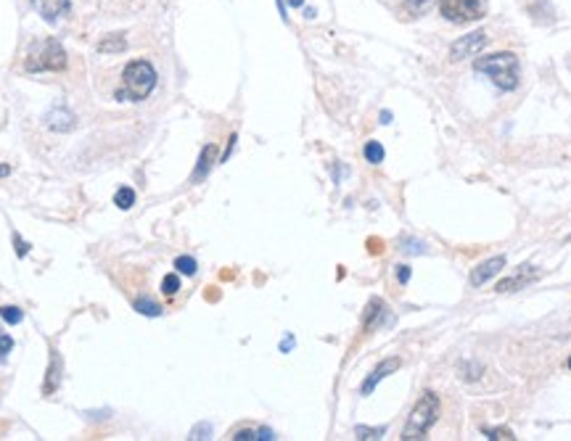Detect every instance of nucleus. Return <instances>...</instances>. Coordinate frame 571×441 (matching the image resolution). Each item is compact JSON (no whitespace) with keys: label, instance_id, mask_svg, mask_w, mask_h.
Returning a JSON list of instances; mask_svg holds the SVG:
<instances>
[{"label":"nucleus","instance_id":"1","mask_svg":"<svg viewBox=\"0 0 571 441\" xmlns=\"http://www.w3.org/2000/svg\"><path fill=\"white\" fill-rule=\"evenodd\" d=\"M473 69L482 71V74H486V77L497 85V90H502V93H511V90L519 87L521 67H519L516 53L502 51V53H492V56H482V58L473 61Z\"/></svg>","mask_w":571,"mask_h":441},{"label":"nucleus","instance_id":"2","mask_svg":"<svg viewBox=\"0 0 571 441\" xmlns=\"http://www.w3.org/2000/svg\"><path fill=\"white\" fill-rule=\"evenodd\" d=\"M156 87V69L143 61V58H135L124 67V74H122V87L117 90V98L120 101H146Z\"/></svg>","mask_w":571,"mask_h":441},{"label":"nucleus","instance_id":"3","mask_svg":"<svg viewBox=\"0 0 571 441\" xmlns=\"http://www.w3.org/2000/svg\"><path fill=\"white\" fill-rule=\"evenodd\" d=\"M439 409H442V402L439 396L426 391L421 399L416 402V407L410 412L407 423L402 428V439L405 441H418V439H426V433L432 431V425L439 420Z\"/></svg>","mask_w":571,"mask_h":441},{"label":"nucleus","instance_id":"4","mask_svg":"<svg viewBox=\"0 0 571 441\" xmlns=\"http://www.w3.org/2000/svg\"><path fill=\"white\" fill-rule=\"evenodd\" d=\"M64 67H67V51L56 37H48L40 45H35L27 56V61H24V69L30 74H35V71L37 74L40 71H61Z\"/></svg>","mask_w":571,"mask_h":441},{"label":"nucleus","instance_id":"5","mask_svg":"<svg viewBox=\"0 0 571 441\" xmlns=\"http://www.w3.org/2000/svg\"><path fill=\"white\" fill-rule=\"evenodd\" d=\"M439 8H442V16L455 24L479 21L484 16V0H442Z\"/></svg>","mask_w":571,"mask_h":441},{"label":"nucleus","instance_id":"6","mask_svg":"<svg viewBox=\"0 0 571 441\" xmlns=\"http://www.w3.org/2000/svg\"><path fill=\"white\" fill-rule=\"evenodd\" d=\"M484 45H486L484 30H476V32H471V34H463V37H458V40L452 43L450 58L452 61H463L468 56H479V53L484 51Z\"/></svg>","mask_w":571,"mask_h":441},{"label":"nucleus","instance_id":"7","mask_svg":"<svg viewBox=\"0 0 571 441\" xmlns=\"http://www.w3.org/2000/svg\"><path fill=\"white\" fill-rule=\"evenodd\" d=\"M32 5H35L37 14L43 16V21H48V24H56L58 19L69 16L71 11L69 0H32Z\"/></svg>","mask_w":571,"mask_h":441},{"label":"nucleus","instance_id":"8","mask_svg":"<svg viewBox=\"0 0 571 441\" xmlns=\"http://www.w3.org/2000/svg\"><path fill=\"white\" fill-rule=\"evenodd\" d=\"M502 267H505V256H495V259H486V262H482L476 270L471 272V286H473V289L484 286L486 280H492V278H495Z\"/></svg>","mask_w":571,"mask_h":441},{"label":"nucleus","instance_id":"9","mask_svg":"<svg viewBox=\"0 0 571 441\" xmlns=\"http://www.w3.org/2000/svg\"><path fill=\"white\" fill-rule=\"evenodd\" d=\"M394 370H399V359H397V357H392V359H383L379 368H376L373 373L368 375V381L363 383V389H360V391H363V396H368V394L376 389V386H379V383L383 381V378H386V375H392Z\"/></svg>","mask_w":571,"mask_h":441},{"label":"nucleus","instance_id":"10","mask_svg":"<svg viewBox=\"0 0 571 441\" xmlns=\"http://www.w3.org/2000/svg\"><path fill=\"white\" fill-rule=\"evenodd\" d=\"M45 124L51 127V130H56V133H69V130H74V124H77V117L71 114L69 109H53V111H48L45 114Z\"/></svg>","mask_w":571,"mask_h":441},{"label":"nucleus","instance_id":"11","mask_svg":"<svg viewBox=\"0 0 571 441\" xmlns=\"http://www.w3.org/2000/svg\"><path fill=\"white\" fill-rule=\"evenodd\" d=\"M535 278H537V275L532 272V264H524V267H521V275H516V278H508V280L497 283V291H500V293H508V291H519L521 286L532 283Z\"/></svg>","mask_w":571,"mask_h":441},{"label":"nucleus","instance_id":"12","mask_svg":"<svg viewBox=\"0 0 571 441\" xmlns=\"http://www.w3.org/2000/svg\"><path fill=\"white\" fill-rule=\"evenodd\" d=\"M214 159H217V146H212V143H209L207 148L201 151V156H199V164H196V172H193V180L207 177L209 170H212V164H214Z\"/></svg>","mask_w":571,"mask_h":441},{"label":"nucleus","instance_id":"13","mask_svg":"<svg viewBox=\"0 0 571 441\" xmlns=\"http://www.w3.org/2000/svg\"><path fill=\"white\" fill-rule=\"evenodd\" d=\"M124 48H127V40H124V34H120V32L106 34L104 40L98 43V53H122Z\"/></svg>","mask_w":571,"mask_h":441},{"label":"nucleus","instance_id":"14","mask_svg":"<svg viewBox=\"0 0 571 441\" xmlns=\"http://www.w3.org/2000/svg\"><path fill=\"white\" fill-rule=\"evenodd\" d=\"M61 359L53 354L51 357V368H48V378H45V386H43V391H45V396H51L53 391L58 389V381H61Z\"/></svg>","mask_w":571,"mask_h":441},{"label":"nucleus","instance_id":"15","mask_svg":"<svg viewBox=\"0 0 571 441\" xmlns=\"http://www.w3.org/2000/svg\"><path fill=\"white\" fill-rule=\"evenodd\" d=\"M381 315H386V304H383L381 299H373V302L368 304V309H365V328L370 330L373 325H379Z\"/></svg>","mask_w":571,"mask_h":441},{"label":"nucleus","instance_id":"16","mask_svg":"<svg viewBox=\"0 0 571 441\" xmlns=\"http://www.w3.org/2000/svg\"><path fill=\"white\" fill-rule=\"evenodd\" d=\"M233 439L236 441H254V439L267 441V439H276V433H273L270 428H260V431H249V428H246V431H236Z\"/></svg>","mask_w":571,"mask_h":441},{"label":"nucleus","instance_id":"17","mask_svg":"<svg viewBox=\"0 0 571 441\" xmlns=\"http://www.w3.org/2000/svg\"><path fill=\"white\" fill-rule=\"evenodd\" d=\"M383 156H386V151H383V146H381L379 140H368V143H365V161H370V164H381V161H383Z\"/></svg>","mask_w":571,"mask_h":441},{"label":"nucleus","instance_id":"18","mask_svg":"<svg viewBox=\"0 0 571 441\" xmlns=\"http://www.w3.org/2000/svg\"><path fill=\"white\" fill-rule=\"evenodd\" d=\"M114 204L120 206V209H130V206L135 204V190L133 188H120L117 190V196H114Z\"/></svg>","mask_w":571,"mask_h":441},{"label":"nucleus","instance_id":"19","mask_svg":"<svg viewBox=\"0 0 571 441\" xmlns=\"http://www.w3.org/2000/svg\"><path fill=\"white\" fill-rule=\"evenodd\" d=\"M432 5H434V0H405V11H407L410 16H421V14H426Z\"/></svg>","mask_w":571,"mask_h":441},{"label":"nucleus","instance_id":"20","mask_svg":"<svg viewBox=\"0 0 571 441\" xmlns=\"http://www.w3.org/2000/svg\"><path fill=\"white\" fill-rule=\"evenodd\" d=\"M0 317H3L8 325H19L24 320V312H21L19 306H0Z\"/></svg>","mask_w":571,"mask_h":441},{"label":"nucleus","instance_id":"21","mask_svg":"<svg viewBox=\"0 0 571 441\" xmlns=\"http://www.w3.org/2000/svg\"><path fill=\"white\" fill-rule=\"evenodd\" d=\"M175 267H177V272H183V275H196V259L193 256H177L175 259Z\"/></svg>","mask_w":571,"mask_h":441},{"label":"nucleus","instance_id":"22","mask_svg":"<svg viewBox=\"0 0 571 441\" xmlns=\"http://www.w3.org/2000/svg\"><path fill=\"white\" fill-rule=\"evenodd\" d=\"M135 309H138L140 315H148V317H159V315H161V306L154 304V302H148V299H138V302H135Z\"/></svg>","mask_w":571,"mask_h":441},{"label":"nucleus","instance_id":"23","mask_svg":"<svg viewBox=\"0 0 571 441\" xmlns=\"http://www.w3.org/2000/svg\"><path fill=\"white\" fill-rule=\"evenodd\" d=\"M180 291V278L177 275H167L164 280H161V293L164 296H175Z\"/></svg>","mask_w":571,"mask_h":441},{"label":"nucleus","instance_id":"24","mask_svg":"<svg viewBox=\"0 0 571 441\" xmlns=\"http://www.w3.org/2000/svg\"><path fill=\"white\" fill-rule=\"evenodd\" d=\"M484 436L486 439H492V441H497V439H502V441H513L516 436H513V431H508V428H484Z\"/></svg>","mask_w":571,"mask_h":441},{"label":"nucleus","instance_id":"25","mask_svg":"<svg viewBox=\"0 0 571 441\" xmlns=\"http://www.w3.org/2000/svg\"><path fill=\"white\" fill-rule=\"evenodd\" d=\"M355 433H357V439H381L386 433V428H365V425H357Z\"/></svg>","mask_w":571,"mask_h":441},{"label":"nucleus","instance_id":"26","mask_svg":"<svg viewBox=\"0 0 571 441\" xmlns=\"http://www.w3.org/2000/svg\"><path fill=\"white\" fill-rule=\"evenodd\" d=\"M11 349H14V339L8 333H0V359H5Z\"/></svg>","mask_w":571,"mask_h":441},{"label":"nucleus","instance_id":"27","mask_svg":"<svg viewBox=\"0 0 571 441\" xmlns=\"http://www.w3.org/2000/svg\"><path fill=\"white\" fill-rule=\"evenodd\" d=\"M209 433H212V425L209 423H199L193 431H190V439H209Z\"/></svg>","mask_w":571,"mask_h":441},{"label":"nucleus","instance_id":"28","mask_svg":"<svg viewBox=\"0 0 571 441\" xmlns=\"http://www.w3.org/2000/svg\"><path fill=\"white\" fill-rule=\"evenodd\" d=\"M410 275H413V270H410L407 264H397V280L402 283V286H407V283H410Z\"/></svg>","mask_w":571,"mask_h":441},{"label":"nucleus","instance_id":"29","mask_svg":"<svg viewBox=\"0 0 571 441\" xmlns=\"http://www.w3.org/2000/svg\"><path fill=\"white\" fill-rule=\"evenodd\" d=\"M14 243H16V254L19 256H27V251H30V243H24V240H21L16 233H14Z\"/></svg>","mask_w":571,"mask_h":441},{"label":"nucleus","instance_id":"30","mask_svg":"<svg viewBox=\"0 0 571 441\" xmlns=\"http://www.w3.org/2000/svg\"><path fill=\"white\" fill-rule=\"evenodd\" d=\"M291 346H294V339H291V336H286V339H283V343H280V352H289Z\"/></svg>","mask_w":571,"mask_h":441},{"label":"nucleus","instance_id":"31","mask_svg":"<svg viewBox=\"0 0 571 441\" xmlns=\"http://www.w3.org/2000/svg\"><path fill=\"white\" fill-rule=\"evenodd\" d=\"M392 122V111H381V124H389Z\"/></svg>","mask_w":571,"mask_h":441},{"label":"nucleus","instance_id":"32","mask_svg":"<svg viewBox=\"0 0 571 441\" xmlns=\"http://www.w3.org/2000/svg\"><path fill=\"white\" fill-rule=\"evenodd\" d=\"M11 174V167L8 164H0V177H8Z\"/></svg>","mask_w":571,"mask_h":441},{"label":"nucleus","instance_id":"33","mask_svg":"<svg viewBox=\"0 0 571 441\" xmlns=\"http://www.w3.org/2000/svg\"><path fill=\"white\" fill-rule=\"evenodd\" d=\"M302 3H304V0H289V5H291V8H299Z\"/></svg>","mask_w":571,"mask_h":441},{"label":"nucleus","instance_id":"34","mask_svg":"<svg viewBox=\"0 0 571 441\" xmlns=\"http://www.w3.org/2000/svg\"><path fill=\"white\" fill-rule=\"evenodd\" d=\"M569 370H571V357H569Z\"/></svg>","mask_w":571,"mask_h":441}]
</instances>
